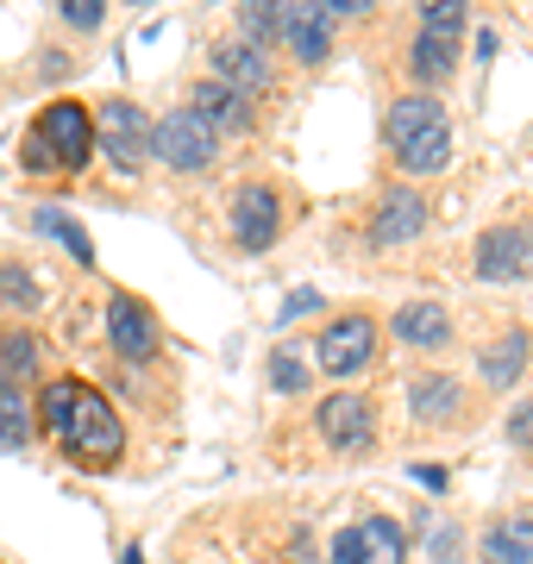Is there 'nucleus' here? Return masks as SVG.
<instances>
[{"label": "nucleus", "mask_w": 533, "mask_h": 564, "mask_svg": "<svg viewBox=\"0 0 533 564\" xmlns=\"http://www.w3.org/2000/svg\"><path fill=\"white\" fill-rule=\"evenodd\" d=\"M44 426H51V440L76 464H113L126 452L120 414L107 408L101 389L76 383V377H57V383L44 389Z\"/></svg>", "instance_id": "f257e3e1"}, {"label": "nucleus", "mask_w": 533, "mask_h": 564, "mask_svg": "<svg viewBox=\"0 0 533 564\" xmlns=\"http://www.w3.org/2000/svg\"><path fill=\"white\" fill-rule=\"evenodd\" d=\"M390 144L409 176H433L452 163V126H446V107L433 95H402L390 107Z\"/></svg>", "instance_id": "f03ea898"}, {"label": "nucleus", "mask_w": 533, "mask_h": 564, "mask_svg": "<svg viewBox=\"0 0 533 564\" xmlns=\"http://www.w3.org/2000/svg\"><path fill=\"white\" fill-rule=\"evenodd\" d=\"M346 13H365V0H314V7H276V39L295 51L302 63H327L333 25Z\"/></svg>", "instance_id": "7ed1b4c3"}, {"label": "nucleus", "mask_w": 533, "mask_h": 564, "mask_svg": "<svg viewBox=\"0 0 533 564\" xmlns=\"http://www.w3.org/2000/svg\"><path fill=\"white\" fill-rule=\"evenodd\" d=\"M32 132L44 139L51 163H63V170H83L88 151H95V126H88V107L83 101H51Z\"/></svg>", "instance_id": "20e7f679"}, {"label": "nucleus", "mask_w": 533, "mask_h": 564, "mask_svg": "<svg viewBox=\"0 0 533 564\" xmlns=\"http://www.w3.org/2000/svg\"><path fill=\"white\" fill-rule=\"evenodd\" d=\"M88 126L101 132V151L120 163V170H139L144 151H151V120H144V107H132V101H101Z\"/></svg>", "instance_id": "39448f33"}, {"label": "nucleus", "mask_w": 533, "mask_h": 564, "mask_svg": "<svg viewBox=\"0 0 533 564\" xmlns=\"http://www.w3.org/2000/svg\"><path fill=\"white\" fill-rule=\"evenodd\" d=\"M151 151H157L170 170H207V163H214V132H207L188 107H176V113H164V120L151 126Z\"/></svg>", "instance_id": "423d86ee"}, {"label": "nucleus", "mask_w": 533, "mask_h": 564, "mask_svg": "<svg viewBox=\"0 0 533 564\" xmlns=\"http://www.w3.org/2000/svg\"><path fill=\"white\" fill-rule=\"evenodd\" d=\"M314 358L327 364L333 377H351V370H365V364L377 358V326H370L365 314H346V321H333L327 333H320V345H314Z\"/></svg>", "instance_id": "0eeeda50"}, {"label": "nucleus", "mask_w": 533, "mask_h": 564, "mask_svg": "<svg viewBox=\"0 0 533 564\" xmlns=\"http://www.w3.org/2000/svg\"><path fill=\"white\" fill-rule=\"evenodd\" d=\"M533 270V232L527 226H496V232H483V245H477V276L483 282H514Z\"/></svg>", "instance_id": "6e6552de"}, {"label": "nucleus", "mask_w": 533, "mask_h": 564, "mask_svg": "<svg viewBox=\"0 0 533 564\" xmlns=\"http://www.w3.org/2000/svg\"><path fill=\"white\" fill-rule=\"evenodd\" d=\"M107 333H113V351H120L126 364H144L157 351V321L144 314L139 295H113V302H107Z\"/></svg>", "instance_id": "1a4fd4ad"}, {"label": "nucleus", "mask_w": 533, "mask_h": 564, "mask_svg": "<svg viewBox=\"0 0 533 564\" xmlns=\"http://www.w3.org/2000/svg\"><path fill=\"white\" fill-rule=\"evenodd\" d=\"M276 232H283V202L270 188H246L232 202V239L246 251H264V245H276Z\"/></svg>", "instance_id": "9d476101"}, {"label": "nucleus", "mask_w": 533, "mask_h": 564, "mask_svg": "<svg viewBox=\"0 0 533 564\" xmlns=\"http://www.w3.org/2000/svg\"><path fill=\"white\" fill-rule=\"evenodd\" d=\"M214 82H220V88H232V95H258V88H270L264 51H251L246 39L220 44V51H214Z\"/></svg>", "instance_id": "9b49d317"}, {"label": "nucleus", "mask_w": 533, "mask_h": 564, "mask_svg": "<svg viewBox=\"0 0 533 564\" xmlns=\"http://www.w3.org/2000/svg\"><path fill=\"white\" fill-rule=\"evenodd\" d=\"M421 226H427V202H421L414 188H395L390 202L377 207V220H370V245H383V251H390V245H409Z\"/></svg>", "instance_id": "f8f14e48"}, {"label": "nucleus", "mask_w": 533, "mask_h": 564, "mask_svg": "<svg viewBox=\"0 0 533 564\" xmlns=\"http://www.w3.org/2000/svg\"><path fill=\"white\" fill-rule=\"evenodd\" d=\"M320 433H327L339 452L370 445V402L365 395H327V402H320Z\"/></svg>", "instance_id": "ddd939ff"}, {"label": "nucleus", "mask_w": 533, "mask_h": 564, "mask_svg": "<svg viewBox=\"0 0 533 564\" xmlns=\"http://www.w3.org/2000/svg\"><path fill=\"white\" fill-rule=\"evenodd\" d=\"M351 552H358V564H402L409 558V533L390 514H370V521L351 527Z\"/></svg>", "instance_id": "4468645a"}, {"label": "nucleus", "mask_w": 533, "mask_h": 564, "mask_svg": "<svg viewBox=\"0 0 533 564\" xmlns=\"http://www.w3.org/2000/svg\"><path fill=\"white\" fill-rule=\"evenodd\" d=\"M188 113L207 126V132H239V126L251 120V107H246V95H232V88H220V82H202L195 88V101H188Z\"/></svg>", "instance_id": "2eb2a0df"}, {"label": "nucleus", "mask_w": 533, "mask_h": 564, "mask_svg": "<svg viewBox=\"0 0 533 564\" xmlns=\"http://www.w3.org/2000/svg\"><path fill=\"white\" fill-rule=\"evenodd\" d=\"M483 558L490 564H533V514H502L483 533Z\"/></svg>", "instance_id": "dca6fc26"}, {"label": "nucleus", "mask_w": 533, "mask_h": 564, "mask_svg": "<svg viewBox=\"0 0 533 564\" xmlns=\"http://www.w3.org/2000/svg\"><path fill=\"white\" fill-rule=\"evenodd\" d=\"M395 339H409L421 345V351H439V345L452 339V321H446V307H433V302H414L395 314Z\"/></svg>", "instance_id": "f3484780"}, {"label": "nucleus", "mask_w": 533, "mask_h": 564, "mask_svg": "<svg viewBox=\"0 0 533 564\" xmlns=\"http://www.w3.org/2000/svg\"><path fill=\"white\" fill-rule=\"evenodd\" d=\"M521 370H527V333H502V345H490V351H483V383L509 389Z\"/></svg>", "instance_id": "a211bd4d"}, {"label": "nucleus", "mask_w": 533, "mask_h": 564, "mask_svg": "<svg viewBox=\"0 0 533 564\" xmlns=\"http://www.w3.org/2000/svg\"><path fill=\"white\" fill-rule=\"evenodd\" d=\"M452 63H458V44H452V39H439V32H421V39H414L409 69H414L421 82H446Z\"/></svg>", "instance_id": "6ab92c4d"}, {"label": "nucleus", "mask_w": 533, "mask_h": 564, "mask_svg": "<svg viewBox=\"0 0 533 564\" xmlns=\"http://www.w3.org/2000/svg\"><path fill=\"white\" fill-rule=\"evenodd\" d=\"M32 226H39L44 239H57L76 263H95V245H88V232L69 220V214H57V207H39V214H32Z\"/></svg>", "instance_id": "aec40b11"}, {"label": "nucleus", "mask_w": 533, "mask_h": 564, "mask_svg": "<svg viewBox=\"0 0 533 564\" xmlns=\"http://www.w3.org/2000/svg\"><path fill=\"white\" fill-rule=\"evenodd\" d=\"M452 408H458V383L452 377H421L414 383V414L421 421H446Z\"/></svg>", "instance_id": "412c9836"}, {"label": "nucleus", "mask_w": 533, "mask_h": 564, "mask_svg": "<svg viewBox=\"0 0 533 564\" xmlns=\"http://www.w3.org/2000/svg\"><path fill=\"white\" fill-rule=\"evenodd\" d=\"M25 440H32V408L0 383V445H25Z\"/></svg>", "instance_id": "4be33fe9"}, {"label": "nucleus", "mask_w": 533, "mask_h": 564, "mask_svg": "<svg viewBox=\"0 0 533 564\" xmlns=\"http://www.w3.org/2000/svg\"><path fill=\"white\" fill-rule=\"evenodd\" d=\"M465 20H471V13H465L458 0H433V7H421V32H439V39H458Z\"/></svg>", "instance_id": "5701e85b"}, {"label": "nucleus", "mask_w": 533, "mask_h": 564, "mask_svg": "<svg viewBox=\"0 0 533 564\" xmlns=\"http://www.w3.org/2000/svg\"><path fill=\"white\" fill-rule=\"evenodd\" d=\"M0 302H13V307H44V289L25 276L20 263H7V270H0Z\"/></svg>", "instance_id": "b1692460"}, {"label": "nucleus", "mask_w": 533, "mask_h": 564, "mask_svg": "<svg viewBox=\"0 0 533 564\" xmlns=\"http://www.w3.org/2000/svg\"><path fill=\"white\" fill-rule=\"evenodd\" d=\"M270 383L283 389V395H302L308 389V364L295 358V351H270Z\"/></svg>", "instance_id": "393cba45"}, {"label": "nucleus", "mask_w": 533, "mask_h": 564, "mask_svg": "<svg viewBox=\"0 0 533 564\" xmlns=\"http://www.w3.org/2000/svg\"><path fill=\"white\" fill-rule=\"evenodd\" d=\"M239 25H246L251 51H264V44L276 39V7H246V13H239Z\"/></svg>", "instance_id": "a878e982"}, {"label": "nucleus", "mask_w": 533, "mask_h": 564, "mask_svg": "<svg viewBox=\"0 0 533 564\" xmlns=\"http://www.w3.org/2000/svg\"><path fill=\"white\" fill-rule=\"evenodd\" d=\"M7 370H13V377H32V370H39V345H32V333H13V339H7Z\"/></svg>", "instance_id": "bb28decb"}, {"label": "nucleus", "mask_w": 533, "mask_h": 564, "mask_svg": "<svg viewBox=\"0 0 533 564\" xmlns=\"http://www.w3.org/2000/svg\"><path fill=\"white\" fill-rule=\"evenodd\" d=\"M63 20L69 25H101V0H63Z\"/></svg>", "instance_id": "cd10ccee"}, {"label": "nucleus", "mask_w": 533, "mask_h": 564, "mask_svg": "<svg viewBox=\"0 0 533 564\" xmlns=\"http://www.w3.org/2000/svg\"><path fill=\"white\" fill-rule=\"evenodd\" d=\"M509 440H514V445H533V402H527V408H514V421H509Z\"/></svg>", "instance_id": "c85d7f7f"}, {"label": "nucleus", "mask_w": 533, "mask_h": 564, "mask_svg": "<svg viewBox=\"0 0 533 564\" xmlns=\"http://www.w3.org/2000/svg\"><path fill=\"white\" fill-rule=\"evenodd\" d=\"M314 307H320V295H314V289H295V295H289V307H283V321H295V314H314Z\"/></svg>", "instance_id": "c756f323"}, {"label": "nucleus", "mask_w": 533, "mask_h": 564, "mask_svg": "<svg viewBox=\"0 0 533 564\" xmlns=\"http://www.w3.org/2000/svg\"><path fill=\"white\" fill-rule=\"evenodd\" d=\"M25 163H32V170H44V163H51V151H44L39 132H25Z\"/></svg>", "instance_id": "7c9ffc66"}, {"label": "nucleus", "mask_w": 533, "mask_h": 564, "mask_svg": "<svg viewBox=\"0 0 533 564\" xmlns=\"http://www.w3.org/2000/svg\"><path fill=\"white\" fill-rule=\"evenodd\" d=\"M333 564H358V552H351V533H339V540H333Z\"/></svg>", "instance_id": "2f4dec72"}, {"label": "nucleus", "mask_w": 533, "mask_h": 564, "mask_svg": "<svg viewBox=\"0 0 533 564\" xmlns=\"http://www.w3.org/2000/svg\"><path fill=\"white\" fill-rule=\"evenodd\" d=\"M126 564H144V552H139V545H132V552H126Z\"/></svg>", "instance_id": "473e14b6"}]
</instances>
